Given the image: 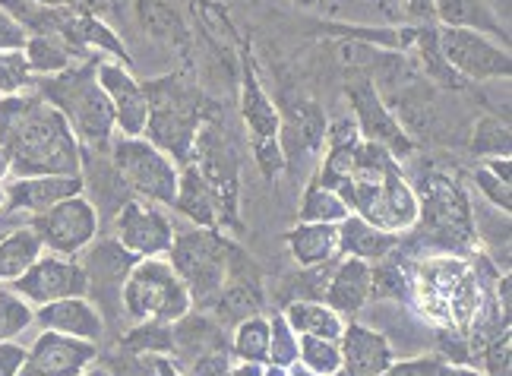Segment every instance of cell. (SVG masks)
<instances>
[{
	"mask_svg": "<svg viewBox=\"0 0 512 376\" xmlns=\"http://www.w3.org/2000/svg\"><path fill=\"white\" fill-rule=\"evenodd\" d=\"M0 152L10 174H83V146L73 136L64 114L51 108L38 92L0 98Z\"/></svg>",
	"mask_w": 512,
	"mask_h": 376,
	"instance_id": "obj_1",
	"label": "cell"
},
{
	"mask_svg": "<svg viewBox=\"0 0 512 376\" xmlns=\"http://www.w3.org/2000/svg\"><path fill=\"white\" fill-rule=\"evenodd\" d=\"M143 86L149 95V124L143 136L165 155H171L177 165H187L196 133L206 121L203 92L184 73H168Z\"/></svg>",
	"mask_w": 512,
	"mask_h": 376,
	"instance_id": "obj_2",
	"label": "cell"
},
{
	"mask_svg": "<svg viewBox=\"0 0 512 376\" xmlns=\"http://www.w3.org/2000/svg\"><path fill=\"white\" fill-rule=\"evenodd\" d=\"M95 64L83 61L57 76H38L42 83H38L35 92L42 95L51 108L64 114V121L70 124L80 146L105 149L111 146L117 130H114V111H111L108 95L102 92V86H98V79H95Z\"/></svg>",
	"mask_w": 512,
	"mask_h": 376,
	"instance_id": "obj_3",
	"label": "cell"
},
{
	"mask_svg": "<svg viewBox=\"0 0 512 376\" xmlns=\"http://www.w3.org/2000/svg\"><path fill=\"white\" fill-rule=\"evenodd\" d=\"M193 310V298L168 256L136 260L121 288V313L133 323H177Z\"/></svg>",
	"mask_w": 512,
	"mask_h": 376,
	"instance_id": "obj_4",
	"label": "cell"
},
{
	"mask_svg": "<svg viewBox=\"0 0 512 376\" xmlns=\"http://www.w3.org/2000/svg\"><path fill=\"white\" fill-rule=\"evenodd\" d=\"M234 250L228 237L222 231H209V228H174V241L168 250V263L174 272L181 275V282L187 285L193 307L196 304H215V298L222 294Z\"/></svg>",
	"mask_w": 512,
	"mask_h": 376,
	"instance_id": "obj_5",
	"label": "cell"
},
{
	"mask_svg": "<svg viewBox=\"0 0 512 376\" xmlns=\"http://www.w3.org/2000/svg\"><path fill=\"white\" fill-rule=\"evenodd\" d=\"M111 168L136 200L155 203L162 209L174 206L181 165L159 146H152L146 136H117V140H111Z\"/></svg>",
	"mask_w": 512,
	"mask_h": 376,
	"instance_id": "obj_6",
	"label": "cell"
},
{
	"mask_svg": "<svg viewBox=\"0 0 512 376\" xmlns=\"http://www.w3.org/2000/svg\"><path fill=\"white\" fill-rule=\"evenodd\" d=\"M200 177L206 181V187L212 190L215 203H219L222 212V225H234L238 228V196H241V158L234 152L228 133L222 130V124L215 117H206L200 133H196L193 143V155L190 162Z\"/></svg>",
	"mask_w": 512,
	"mask_h": 376,
	"instance_id": "obj_7",
	"label": "cell"
},
{
	"mask_svg": "<svg viewBox=\"0 0 512 376\" xmlns=\"http://www.w3.org/2000/svg\"><path fill=\"white\" fill-rule=\"evenodd\" d=\"M241 114H244V124L250 133V149L256 165H260L263 177L275 181L285 165V149H282V111L275 108V102L269 98V92L263 89L260 76H256L253 64H244V76H241Z\"/></svg>",
	"mask_w": 512,
	"mask_h": 376,
	"instance_id": "obj_8",
	"label": "cell"
},
{
	"mask_svg": "<svg viewBox=\"0 0 512 376\" xmlns=\"http://www.w3.org/2000/svg\"><path fill=\"white\" fill-rule=\"evenodd\" d=\"M29 228L38 234V241L48 253L57 256H80L102 228V215L86 193H76L70 200L51 206L42 215H32Z\"/></svg>",
	"mask_w": 512,
	"mask_h": 376,
	"instance_id": "obj_9",
	"label": "cell"
},
{
	"mask_svg": "<svg viewBox=\"0 0 512 376\" xmlns=\"http://www.w3.org/2000/svg\"><path fill=\"white\" fill-rule=\"evenodd\" d=\"M437 48L443 54L446 67L459 79H509L512 73V57L509 45L497 42V38L471 32V29H437Z\"/></svg>",
	"mask_w": 512,
	"mask_h": 376,
	"instance_id": "obj_10",
	"label": "cell"
},
{
	"mask_svg": "<svg viewBox=\"0 0 512 376\" xmlns=\"http://www.w3.org/2000/svg\"><path fill=\"white\" fill-rule=\"evenodd\" d=\"M114 241L133 253L136 260L168 256L174 241V222L162 206L130 196L114 212Z\"/></svg>",
	"mask_w": 512,
	"mask_h": 376,
	"instance_id": "obj_11",
	"label": "cell"
},
{
	"mask_svg": "<svg viewBox=\"0 0 512 376\" xmlns=\"http://www.w3.org/2000/svg\"><path fill=\"white\" fill-rule=\"evenodd\" d=\"M86 285L89 282L80 266V256H57L45 250L10 288L29 307H42L51 301L80 298V294H86Z\"/></svg>",
	"mask_w": 512,
	"mask_h": 376,
	"instance_id": "obj_12",
	"label": "cell"
},
{
	"mask_svg": "<svg viewBox=\"0 0 512 376\" xmlns=\"http://www.w3.org/2000/svg\"><path fill=\"white\" fill-rule=\"evenodd\" d=\"M348 102H351V117L361 130V140L383 146L392 158H405L415 152V140L411 133L402 127V121L392 108L383 102L380 89L370 83V79H361L348 89Z\"/></svg>",
	"mask_w": 512,
	"mask_h": 376,
	"instance_id": "obj_13",
	"label": "cell"
},
{
	"mask_svg": "<svg viewBox=\"0 0 512 376\" xmlns=\"http://www.w3.org/2000/svg\"><path fill=\"white\" fill-rule=\"evenodd\" d=\"M95 79L102 92L108 95L114 111V130L121 136H143L149 124V95L146 86L136 79L127 64L111 61V57H98Z\"/></svg>",
	"mask_w": 512,
	"mask_h": 376,
	"instance_id": "obj_14",
	"label": "cell"
},
{
	"mask_svg": "<svg viewBox=\"0 0 512 376\" xmlns=\"http://www.w3.org/2000/svg\"><path fill=\"white\" fill-rule=\"evenodd\" d=\"M95 358H98L95 342L38 329L16 376H80L95 364Z\"/></svg>",
	"mask_w": 512,
	"mask_h": 376,
	"instance_id": "obj_15",
	"label": "cell"
},
{
	"mask_svg": "<svg viewBox=\"0 0 512 376\" xmlns=\"http://www.w3.org/2000/svg\"><path fill=\"white\" fill-rule=\"evenodd\" d=\"M83 272H86V298L98 307V313L105 316V304L108 298L114 301V307L121 310V288L127 282L130 269L136 266V256L127 253L114 237H105V241H92L83 253Z\"/></svg>",
	"mask_w": 512,
	"mask_h": 376,
	"instance_id": "obj_16",
	"label": "cell"
},
{
	"mask_svg": "<svg viewBox=\"0 0 512 376\" xmlns=\"http://www.w3.org/2000/svg\"><path fill=\"white\" fill-rule=\"evenodd\" d=\"M7 187V209L42 215L51 206L70 200V196L86 190L83 174H38V177H16Z\"/></svg>",
	"mask_w": 512,
	"mask_h": 376,
	"instance_id": "obj_17",
	"label": "cell"
},
{
	"mask_svg": "<svg viewBox=\"0 0 512 376\" xmlns=\"http://www.w3.org/2000/svg\"><path fill=\"white\" fill-rule=\"evenodd\" d=\"M342 373L345 376H380L396 364V348L383 332L364 323H345L342 329Z\"/></svg>",
	"mask_w": 512,
	"mask_h": 376,
	"instance_id": "obj_18",
	"label": "cell"
},
{
	"mask_svg": "<svg viewBox=\"0 0 512 376\" xmlns=\"http://www.w3.org/2000/svg\"><path fill=\"white\" fill-rule=\"evenodd\" d=\"M32 323L45 332H61V335H70V339H83V342H95V345L105 339V316L98 313V307L86 298V294L35 307Z\"/></svg>",
	"mask_w": 512,
	"mask_h": 376,
	"instance_id": "obj_19",
	"label": "cell"
},
{
	"mask_svg": "<svg viewBox=\"0 0 512 376\" xmlns=\"http://www.w3.org/2000/svg\"><path fill=\"white\" fill-rule=\"evenodd\" d=\"M323 301L339 316L361 313L373 301V263L354 260V256H342L339 263H332Z\"/></svg>",
	"mask_w": 512,
	"mask_h": 376,
	"instance_id": "obj_20",
	"label": "cell"
},
{
	"mask_svg": "<svg viewBox=\"0 0 512 376\" xmlns=\"http://www.w3.org/2000/svg\"><path fill=\"white\" fill-rule=\"evenodd\" d=\"M424 190H427L424 200L418 196L421 219L437 234H446V237L465 234V237H471V209H468L465 193L456 184H449L446 177H430Z\"/></svg>",
	"mask_w": 512,
	"mask_h": 376,
	"instance_id": "obj_21",
	"label": "cell"
},
{
	"mask_svg": "<svg viewBox=\"0 0 512 376\" xmlns=\"http://www.w3.org/2000/svg\"><path fill=\"white\" fill-rule=\"evenodd\" d=\"M336 228H339V253L354 256V260H364V263L386 260V256L402 244V234H389L354 212L345 215Z\"/></svg>",
	"mask_w": 512,
	"mask_h": 376,
	"instance_id": "obj_22",
	"label": "cell"
},
{
	"mask_svg": "<svg viewBox=\"0 0 512 376\" xmlns=\"http://www.w3.org/2000/svg\"><path fill=\"white\" fill-rule=\"evenodd\" d=\"M433 13H437V23L449 29H471L497 38V42L509 45L506 29L497 16V7L490 0H433Z\"/></svg>",
	"mask_w": 512,
	"mask_h": 376,
	"instance_id": "obj_23",
	"label": "cell"
},
{
	"mask_svg": "<svg viewBox=\"0 0 512 376\" xmlns=\"http://www.w3.org/2000/svg\"><path fill=\"white\" fill-rule=\"evenodd\" d=\"M285 244H288L291 260L298 263V269L326 266V263H336V256H339V228L323 225V222H298L285 234Z\"/></svg>",
	"mask_w": 512,
	"mask_h": 376,
	"instance_id": "obj_24",
	"label": "cell"
},
{
	"mask_svg": "<svg viewBox=\"0 0 512 376\" xmlns=\"http://www.w3.org/2000/svg\"><path fill=\"white\" fill-rule=\"evenodd\" d=\"M171 209L181 212L193 228L219 231V225H222L219 203H215L212 190L206 187V181H203L200 171H196L193 165H181V181H177V200H174Z\"/></svg>",
	"mask_w": 512,
	"mask_h": 376,
	"instance_id": "obj_25",
	"label": "cell"
},
{
	"mask_svg": "<svg viewBox=\"0 0 512 376\" xmlns=\"http://www.w3.org/2000/svg\"><path fill=\"white\" fill-rule=\"evenodd\" d=\"M238 260H241V250L234 253L228 282L219 298H215V313H219L225 323H238L244 316L263 313V288L250 269H238Z\"/></svg>",
	"mask_w": 512,
	"mask_h": 376,
	"instance_id": "obj_26",
	"label": "cell"
},
{
	"mask_svg": "<svg viewBox=\"0 0 512 376\" xmlns=\"http://www.w3.org/2000/svg\"><path fill=\"white\" fill-rule=\"evenodd\" d=\"M23 54H26V61L35 76H57V73L70 70L73 64L89 61L86 57L89 51H83L80 45H73L70 38L57 35V32H32Z\"/></svg>",
	"mask_w": 512,
	"mask_h": 376,
	"instance_id": "obj_27",
	"label": "cell"
},
{
	"mask_svg": "<svg viewBox=\"0 0 512 376\" xmlns=\"http://www.w3.org/2000/svg\"><path fill=\"white\" fill-rule=\"evenodd\" d=\"M285 320L298 335H313V339H342L345 316H339L326 301H291L285 304Z\"/></svg>",
	"mask_w": 512,
	"mask_h": 376,
	"instance_id": "obj_28",
	"label": "cell"
},
{
	"mask_svg": "<svg viewBox=\"0 0 512 376\" xmlns=\"http://www.w3.org/2000/svg\"><path fill=\"white\" fill-rule=\"evenodd\" d=\"M136 19H140L143 32L152 42H162L177 51H184L190 45L184 19L177 16V10L168 7L165 0H136Z\"/></svg>",
	"mask_w": 512,
	"mask_h": 376,
	"instance_id": "obj_29",
	"label": "cell"
},
{
	"mask_svg": "<svg viewBox=\"0 0 512 376\" xmlns=\"http://www.w3.org/2000/svg\"><path fill=\"white\" fill-rule=\"evenodd\" d=\"M42 253L45 247L29 225L7 231L0 237V285H13Z\"/></svg>",
	"mask_w": 512,
	"mask_h": 376,
	"instance_id": "obj_30",
	"label": "cell"
},
{
	"mask_svg": "<svg viewBox=\"0 0 512 376\" xmlns=\"http://www.w3.org/2000/svg\"><path fill=\"white\" fill-rule=\"evenodd\" d=\"M269 316L263 313H253V316H244V320L234 323V332H231V358L234 361H244V364H266L269 361Z\"/></svg>",
	"mask_w": 512,
	"mask_h": 376,
	"instance_id": "obj_31",
	"label": "cell"
},
{
	"mask_svg": "<svg viewBox=\"0 0 512 376\" xmlns=\"http://www.w3.org/2000/svg\"><path fill=\"white\" fill-rule=\"evenodd\" d=\"M345 215H351V209L339 200V193H332L329 187H323L317 177L307 184L304 200L298 209L301 222H323V225H339Z\"/></svg>",
	"mask_w": 512,
	"mask_h": 376,
	"instance_id": "obj_32",
	"label": "cell"
},
{
	"mask_svg": "<svg viewBox=\"0 0 512 376\" xmlns=\"http://www.w3.org/2000/svg\"><path fill=\"white\" fill-rule=\"evenodd\" d=\"M298 364L317 376H339L342 373V348L332 339H313L301 335L298 342Z\"/></svg>",
	"mask_w": 512,
	"mask_h": 376,
	"instance_id": "obj_33",
	"label": "cell"
},
{
	"mask_svg": "<svg viewBox=\"0 0 512 376\" xmlns=\"http://www.w3.org/2000/svg\"><path fill=\"white\" fill-rule=\"evenodd\" d=\"M35 320V307H29L10 285H0V342H16Z\"/></svg>",
	"mask_w": 512,
	"mask_h": 376,
	"instance_id": "obj_34",
	"label": "cell"
},
{
	"mask_svg": "<svg viewBox=\"0 0 512 376\" xmlns=\"http://www.w3.org/2000/svg\"><path fill=\"white\" fill-rule=\"evenodd\" d=\"M269 361L272 367H294L298 364V342H301V335L294 332L285 320V313H272L269 316Z\"/></svg>",
	"mask_w": 512,
	"mask_h": 376,
	"instance_id": "obj_35",
	"label": "cell"
},
{
	"mask_svg": "<svg viewBox=\"0 0 512 376\" xmlns=\"http://www.w3.org/2000/svg\"><path fill=\"white\" fill-rule=\"evenodd\" d=\"M475 152L484 158H509V121L506 117H481L475 127Z\"/></svg>",
	"mask_w": 512,
	"mask_h": 376,
	"instance_id": "obj_36",
	"label": "cell"
},
{
	"mask_svg": "<svg viewBox=\"0 0 512 376\" xmlns=\"http://www.w3.org/2000/svg\"><path fill=\"white\" fill-rule=\"evenodd\" d=\"M35 83V73L23 51H0V98L29 92Z\"/></svg>",
	"mask_w": 512,
	"mask_h": 376,
	"instance_id": "obj_37",
	"label": "cell"
},
{
	"mask_svg": "<svg viewBox=\"0 0 512 376\" xmlns=\"http://www.w3.org/2000/svg\"><path fill=\"white\" fill-rule=\"evenodd\" d=\"M171 326L174 323H136V329L127 335V348L136 354H171Z\"/></svg>",
	"mask_w": 512,
	"mask_h": 376,
	"instance_id": "obj_38",
	"label": "cell"
},
{
	"mask_svg": "<svg viewBox=\"0 0 512 376\" xmlns=\"http://www.w3.org/2000/svg\"><path fill=\"white\" fill-rule=\"evenodd\" d=\"M329 272H332V263H326V266H307L298 275H291V279L285 282V291H294V294H288V304L291 301H323Z\"/></svg>",
	"mask_w": 512,
	"mask_h": 376,
	"instance_id": "obj_39",
	"label": "cell"
},
{
	"mask_svg": "<svg viewBox=\"0 0 512 376\" xmlns=\"http://www.w3.org/2000/svg\"><path fill=\"white\" fill-rule=\"evenodd\" d=\"M484 358V373L487 376H509V364H512V335L500 332L497 339H490L481 348Z\"/></svg>",
	"mask_w": 512,
	"mask_h": 376,
	"instance_id": "obj_40",
	"label": "cell"
},
{
	"mask_svg": "<svg viewBox=\"0 0 512 376\" xmlns=\"http://www.w3.org/2000/svg\"><path fill=\"white\" fill-rule=\"evenodd\" d=\"M475 184H478V193L484 196V200H487L490 206L500 209L503 215H509V212H512L509 184H503L497 174H490L484 165H478V171H475Z\"/></svg>",
	"mask_w": 512,
	"mask_h": 376,
	"instance_id": "obj_41",
	"label": "cell"
},
{
	"mask_svg": "<svg viewBox=\"0 0 512 376\" xmlns=\"http://www.w3.org/2000/svg\"><path fill=\"white\" fill-rule=\"evenodd\" d=\"M29 42V29L13 13L0 7V51H23Z\"/></svg>",
	"mask_w": 512,
	"mask_h": 376,
	"instance_id": "obj_42",
	"label": "cell"
},
{
	"mask_svg": "<svg viewBox=\"0 0 512 376\" xmlns=\"http://www.w3.org/2000/svg\"><path fill=\"white\" fill-rule=\"evenodd\" d=\"M443 361L437 358H415V361H396L380 376H437Z\"/></svg>",
	"mask_w": 512,
	"mask_h": 376,
	"instance_id": "obj_43",
	"label": "cell"
},
{
	"mask_svg": "<svg viewBox=\"0 0 512 376\" xmlns=\"http://www.w3.org/2000/svg\"><path fill=\"white\" fill-rule=\"evenodd\" d=\"M35 7H45V10H76V13H98L105 7V0H29Z\"/></svg>",
	"mask_w": 512,
	"mask_h": 376,
	"instance_id": "obj_44",
	"label": "cell"
},
{
	"mask_svg": "<svg viewBox=\"0 0 512 376\" xmlns=\"http://www.w3.org/2000/svg\"><path fill=\"white\" fill-rule=\"evenodd\" d=\"M26 358V348L19 342H0V376H16Z\"/></svg>",
	"mask_w": 512,
	"mask_h": 376,
	"instance_id": "obj_45",
	"label": "cell"
},
{
	"mask_svg": "<svg viewBox=\"0 0 512 376\" xmlns=\"http://www.w3.org/2000/svg\"><path fill=\"white\" fill-rule=\"evenodd\" d=\"M402 13L418 19L424 26H430L433 19H437V13H433V0H402Z\"/></svg>",
	"mask_w": 512,
	"mask_h": 376,
	"instance_id": "obj_46",
	"label": "cell"
},
{
	"mask_svg": "<svg viewBox=\"0 0 512 376\" xmlns=\"http://www.w3.org/2000/svg\"><path fill=\"white\" fill-rule=\"evenodd\" d=\"M149 361V367H152V373L155 376H187L181 367H177L168 354H152V358H146Z\"/></svg>",
	"mask_w": 512,
	"mask_h": 376,
	"instance_id": "obj_47",
	"label": "cell"
},
{
	"mask_svg": "<svg viewBox=\"0 0 512 376\" xmlns=\"http://www.w3.org/2000/svg\"><path fill=\"white\" fill-rule=\"evenodd\" d=\"M481 165H484V168H487L490 174H497L503 184H509V165H512L509 158H484Z\"/></svg>",
	"mask_w": 512,
	"mask_h": 376,
	"instance_id": "obj_48",
	"label": "cell"
},
{
	"mask_svg": "<svg viewBox=\"0 0 512 376\" xmlns=\"http://www.w3.org/2000/svg\"><path fill=\"white\" fill-rule=\"evenodd\" d=\"M437 376H487V373L475 367H462V364H440Z\"/></svg>",
	"mask_w": 512,
	"mask_h": 376,
	"instance_id": "obj_49",
	"label": "cell"
},
{
	"mask_svg": "<svg viewBox=\"0 0 512 376\" xmlns=\"http://www.w3.org/2000/svg\"><path fill=\"white\" fill-rule=\"evenodd\" d=\"M7 177H10V162H7V155L0 152V184H7Z\"/></svg>",
	"mask_w": 512,
	"mask_h": 376,
	"instance_id": "obj_50",
	"label": "cell"
},
{
	"mask_svg": "<svg viewBox=\"0 0 512 376\" xmlns=\"http://www.w3.org/2000/svg\"><path fill=\"white\" fill-rule=\"evenodd\" d=\"M263 376H288L285 367H272V364H263Z\"/></svg>",
	"mask_w": 512,
	"mask_h": 376,
	"instance_id": "obj_51",
	"label": "cell"
},
{
	"mask_svg": "<svg viewBox=\"0 0 512 376\" xmlns=\"http://www.w3.org/2000/svg\"><path fill=\"white\" fill-rule=\"evenodd\" d=\"M288 376H317V373H310L301 364H294V367H288ZM339 376H345V373H339Z\"/></svg>",
	"mask_w": 512,
	"mask_h": 376,
	"instance_id": "obj_52",
	"label": "cell"
},
{
	"mask_svg": "<svg viewBox=\"0 0 512 376\" xmlns=\"http://www.w3.org/2000/svg\"><path fill=\"white\" fill-rule=\"evenodd\" d=\"M80 376H111V370H105V367H95V364H92V367H89L86 373H80Z\"/></svg>",
	"mask_w": 512,
	"mask_h": 376,
	"instance_id": "obj_53",
	"label": "cell"
},
{
	"mask_svg": "<svg viewBox=\"0 0 512 376\" xmlns=\"http://www.w3.org/2000/svg\"><path fill=\"white\" fill-rule=\"evenodd\" d=\"M4 209H7V187L0 184V212H4Z\"/></svg>",
	"mask_w": 512,
	"mask_h": 376,
	"instance_id": "obj_54",
	"label": "cell"
},
{
	"mask_svg": "<svg viewBox=\"0 0 512 376\" xmlns=\"http://www.w3.org/2000/svg\"><path fill=\"white\" fill-rule=\"evenodd\" d=\"M294 4H301V7H310V4H317V0H294Z\"/></svg>",
	"mask_w": 512,
	"mask_h": 376,
	"instance_id": "obj_55",
	"label": "cell"
}]
</instances>
